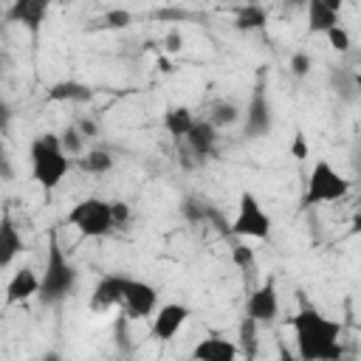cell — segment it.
Returning a JSON list of instances; mask_svg holds the SVG:
<instances>
[{
	"mask_svg": "<svg viewBox=\"0 0 361 361\" xmlns=\"http://www.w3.org/2000/svg\"><path fill=\"white\" fill-rule=\"evenodd\" d=\"M290 327L296 333V350L299 358L305 361H338L341 358V344H338V322L327 319L316 307L305 305L293 319Z\"/></svg>",
	"mask_w": 361,
	"mask_h": 361,
	"instance_id": "obj_1",
	"label": "cell"
},
{
	"mask_svg": "<svg viewBox=\"0 0 361 361\" xmlns=\"http://www.w3.org/2000/svg\"><path fill=\"white\" fill-rule=\"evenodd\" d=\"M71 169V155L62 149L59 135L42 133L31 141V175L42 189H56Z\"/></svg>",
	"mask_w": 361,
	"mask_h": 361,
	"instance_id": "obj_2",
	"label": "cell"
},
{
	"mask_svg": "<svg viewBox=\"0 0 361 361\" xmlns=\"http://www.w3.org/2000/svg\"><path fill=\"white\" fill-rule=\"evenodd\" d=\"M76 285V271L62 254V245L56 240V231L48 234V257H45V274L39 276V302L42 305H56L62 302Z\"/></svg>",
	"mask_w": 361,
	"mask_h": 361,
	"instance_id": "obj_3",
	"label": "cell"
},
{
	"mask_svg": "<svg viewBox=\"0 0 361 361\" xmlns=\"http://www.w3.org/2000/svg\"><path fill=\"white\" fill-rule=\"evenodd\" d=\"M350 192V180L333 169L327 161H316L310 175H307V189H305V206H316V203H330V200H341Z\"/></svg>",
	"mask_w": 361,
	"mask_h": 361,
	"instance_id": "obj_4",
	"label": "cell"
},
{
	"mask_svg": "<svg viewBox=\"0 0 361 361\" xmlns=\"http://www.w3.org/2000/svg\"><path fill=\"white\" fill-rule=\"evenodd\" d=\"M68 223L82 237H104L113 228L110 200H102V197H85V200H79L68 212Z\"/></svg>",
	"mask_w": 361,
	"mask_h": 361,
	"instance_id": "obj_5",
	"label": "cell"
},
{
	"mask_svg": "<svg viewBox=\"0 0 361 361\" xmlns=\"http://www.w3.org/2000/svg\"><path fill=\"white\" fill-rule=\"evenodd\" d=\"M228 234L243 240H265L271 234V217L265 214V209L251 192L240 195V209H237V217L228 223Z\"/></svg>",
	"mask_w": 361,
	"mask_h": 361,
	"instance_id": "obj_6",
	"label": "cell"
},
{
	"mask_svg": "<svg viewBox=\"0 0 361 361\" xmlns=\"http://www.w3.org/2000/svg\"><path fill=\"white\" fill-rule=\"evenodd\" d=\"M245 316L254 319L257 324H271L279 316V293H276V282L268 279L265 285H259L248 302H245Z\"/></svg>",
	"mask_w": 361,
	"mask_h": 361,
	"instance_id": "obj_7",
	"label": "cell"
},
{
	"mask_svg": "<svg viewBox=\"0 0 361 361\" xmlns=\"http://www.w3.org/2000/svg\"><path fill=\"white\" fill-rule=\"evenodd\" d=\"M127 313L133 319H147L155 313V305H158V290L149 285V282H141V279H127L124 285V296H121Z\"/></svg>",
	"mask_w": 361,
	"mask_h": 361,
	"instance_id": "obj_8",
	"label": "cell"
},
{
	"mask_svg": "<svg viewBox=\"0 0 361 361\" xmlns=\"http://www.w3.org/2000/svg\"><path fill=\"white\" fill-rule=\"evenodd\" d=\"M48 8H51V0H11V6L6 11V20L14 23V25H23L31 34H39Z\"/></svg>",
	"mask_w": 361,
	"mask_h": 361,
	"instance_id": "obj_9",
	"label": "cell"
},
{
	"mask_svg": "<svg viewBox=\"0 0 361 361\" xmlns=\"http://www.w3.org/2000/svg\"><path fill=\"white\" fill-rule=\"evenodd\" d=\"M186 319H189V307L178 305V302H169V305L158 307V313L152 316V336L158 341H169L186 324Z\"/></svg>",
	"mask_w": 361,
	"mask_h": 361,
	"instance_id": "obj_10",
	"label": "cell"
},
{
	"mask_svg": "<svg viewBox=\"0 0 361 361\" xmlns=\"http://www.w3.org/2000/svg\"><path fill=\"white\" fill-rule=\"evenodd\" d=\"M268 130H271V104H268L265 90L259 85L248 102V110H245V135L257 138V135H265Z\"/></svg>",
	"mask_w": 361,
	"mask_h": 361,
	"instance_id": "obj_11",
	"label": "cell"
},
{
	"mask_svg": "<svg viewBox=\"0 0 361 361\" xmlns=\"http://www.w3.org/2000/svg\"><path fill=\"white\" fill-rule=\"evenodd\" d=\"M37 290H39V276H37V271L28 268V265H23V268L14 271V276H11L8 285H6V305H20V302L37 296Z\"/></svg>",
	"mask_w": 361,
	"mask_h": 361,
	"instance_id": "obj_12",
	"label": "cell"
},
{
	"mask_svg": "<svg viewBox=\"0 0 361 361\" xmlns=\"http://www.w3.org/2000/svg\"><path fill=\"white\" fill-rule=\"evenodd\" d=\"M186 138V144H189V149L197 155V158H209L212 152H214V141H217V127L212 124V121H192V127H189V133L183 135Z\"/></svg>",
	"mask_w": 361,
	"mask_h": 361,
	"instance_id": "obj_13",
	"label": "cell"
},
{
	"mask_svg": "<svg viewBox=\"0 0 361 361\" xmlns=\"http://www.w3.org/2000/svg\"><path fill=\"white\" fill-rule=\"evenodd\" d=\"M23 248L25 245H23V237L14 226V220L8 214H3L0 217V268H8Z\"/></svg>",
	"mask_w": 361,
	"mask_h": 361,
	"instance_id": "obj_14",
	"label": "cell"
},
{
	"mask_svg": "<svg viewBox=\"0 0 361 361\" xmlns=\"http://www.w3.org/2000/svg\"><path fill=\"white\" fill-rule=\"evenodd\" d=\"M124 285H127V276H118V274H107L99 279L96 290H93V305L96 307H113L121 302L124 296Z\"/></svg>",
	"mask_w": 361,
	"mask_h": 361,
	"instance_id": "obj_15",
	"label": "cell"
},
{
	"mask_svg": "<svg viewBox=\"0 0 361 361\" xmlns=\"http://www.w3.org/2000/svg\"><path fill=\"white\" fill-rule=\"evenodd\" d=\"M45 96H48V102H76V104H82V102L93 99V90L87 85H82V82L62 79V82H54Z\"/></svg>",
	"mask_w": 361,
	"mask_h": 361,
	"instance_id": "obj_16",
	"label": "cell"
},
{
	"mask_svg": "<svg viewBox=\"0 0 361 361\" xmlns=\"http://www.w3.org/2000/svg\"><path fill=\"white\" fill-rule=\"evenodd\" d=\"M234 355H237V347L226 338H203L192 350V358L197 361H231Z\"/></svg>",
	"mask_w": 361,
	"mask_h": 361,
	"instance_id": "obj_17",
	"label": "cell"
},
{
	"mask_svg": "<svg viewBox=\"0 0 361 361\" xmlns=\"http://www.w3.org/2000/svg\"><path fill=\"white\" fill-rule=\"evenodd\" d=\"M305 6H307V31H310V34H324L327 28L338 25V14L330 11L324 3H319V0H307Z\"/></svg>",
	"mask_w": 361,
	"mask_h": 361,
	"instance_id": "obj_18",
	"label": "cell"
},
{
	"mask_svg": "<svg viewBox=\"0 0 361 361\" xmlns=\"http://www.w3.org/2000/svg\"><path fill=\"white\" fill-rule=\"evenodd\" d=\"M265 23H268V14H265V8L257 6V3L240 6L237 14H234L237 31H259V28H265Z\"/></svg>",
	"mask_w": 361,
	"mask_h": 361,
	"instance_id": "obj_19",
	"label": "cell"
},
{
	"mask_svg": "<svg viewBox=\"0 0 361 361\" xmlns=\"http://www.w3.org/2000/svg\"><path fill=\"white\" fill-rule=\"evenodd\" d=\"M192 121H195V116H192V110L183 107V104L169 107V110L164 113V127H166V133H169L172 138H183V135L189 133Z\"/></svg>",
	"mask_w": 361,
	"mask_h": 361,
	"instance_id": "obj_20",
	"label": "cell"
},
{
	"mask_svg": "<svg viewBox=\"0 0 361 361\" xmlns=\"http://www.w3.org/2000/svg\"><path fill=\"white\" fill-rule=\"evenodd\" d=\"M79 166H82V172H90V175H104V172H110L113 158H110L104 149H90V152H85V155L79 158Z\"/></svg>",
	"mask_w": 361,
	"mask_h": 361,
	"instance_id": "obj_21",
	"label": "cell"
},
{
	"mask_svg": "<svg viewBox=\"0 0 361 361\" xmlns=\"http://www.w3.org/2000/svg\"><path fill=\"white\" fill-rule=\"evenodd\" d=\"M257 327L259 324L254 319L243 316V322H240V344H243L245 355H257Z\"/></svg>",
	"mask_w": 361,
	"mask_h": 361,
	"instance_id": "obj_22",
	"label": "cell"
},
{
	"mask_svg": "<svg viewBox=\"0 0 361 361\" xmlns=\"http://www.w3.org/2000/svg\"><path fill=\"white\" fill-rule=\"evenodd\" d=\"M237 118H240V110H237L231 102H220V104H214V113H212V124H214V127L234 124Z\"/></svg>",
	"mask_w": 361,
	"mask_h": 361,
	"instance_id": "obj_23",
	"label": "cell"
},
{
	"mask_svg": "<svg viewBox=\"0 0 361 361\" xmlns=\"http://www.w3.org/2000/svg\"><path fill=\"white\" fill-rule=\"evenodd\" d=\"M59 144H62V149H65L68 155H82V133H79L73 124H68V127L59 133Z\"/></svg>",
	"mask_w": 361,
	"mask_h": 361,
	"instance_id": "obj_24",
	"label": "cell"
},
{
	"mask_svg": "<svg viewBox=\"0 0 361 361\" xmlns=\"http://www.w3.org/2000/svg\"><path fill=\"white\" fill-rule=\"evenodd\" d=\"M324 34H327V42H330V48H333V51H338V54L350 51V34H347V28L333 25V28H327Z\"/></svg>",
	"mask_w": 361,
	"mask_h": 361,
	"instance_id": "obj_25",
	"label": "cell"
},
{
	"mask_svg": "<svg viewBox=\"0 0 361 361\" xmlns=\"http://www.w3.org/2000/svg\"><path fill=\"white\" fill-rule=\"evenodd\" d=\"M102 23H104V28H116V31H121V28H127V25L133 23V14L124 11V8H113V11H107V14L102 17Z\"/></svg>",
	"mask_w": 361,
	"mask_h": 361,
	"instance_id": "obj_26",
	"label": "cell"
},
{
	"mask_svg": "<svg viewBox=\"0 0 361 361\" xmlns=\"http://www.w3.org/2000/svg\"><path fill=\"white\" fill-rule=\"evenodd\" d=\"M231 259H234V265H240V268H251V265H254V248H251L248 243H234V245H231Z\"/></svg>",
	"mask_w": 361,
	"mask_h": 361,
	"instance_id": "obj_27",
	"label": "cell"
},
{
	"mask_svg": "<svg viewBox=\"0 0 361 361\" xmlns=\"http://www.w3.org/2000/svg\"><path fill=\"white\" fill-rule=\"evenodd\" d=\"M110 217H113V226H124L130 220V206L124 200H110Z\"/></svg>",
	"mask_w": 361,
	"mask_h": 361,
	"instance_id": "obj_28",
	"label": "cell"
},
{
	"mask_svg": "<svg viewBox=\"0 0 361 361\" xmlns=\"http://www.w3.org/2000/svg\"><path fill=\"white\" fill-rule=\"evenodd\" d=\"M290 71H293V76H307L310 73V56L302 54V51H296L290 56Z\"/></svg>",
	"mask_w": 361,
	"mask_h": 361,
	"instance_id": "obj_29",
	"label": "cell"
},
{
	"mask_svg": "<svg viewBox=\"0 0 361 361\" xmlns=\"http://www.w3.org/2000/svg\"><path fill=\"white\" fill-rule=\"evenodd\" d=\"M183 214H186V220H192V223H200V220L206 217V203H197V200H186V203H183Z\"/></svg>",
	"mask_w": 361,
	"mask_h": 361,
	"instance_id": "obj_30",
	"label": "cell"
},
{
	"mask_svg": "<svg viewBox=\"0 0 361 361\" xmlns=\"http://www.w3.org/2000/svg\"><path fill=\"white\" fill-rule=\"evenodd\" d=\"M73 127L82 133V138H96V135H99V124H96L93 118H79Z\"/></svg>",
	"mask_w": 361,
	"mask_h": 361,
	"instance_id": "obj_31",
	"label": "cell"
},
{
	"mask_svg": "<svg viewBox=\"0 0 361 361\" xmlns=\"http://www.w3.org/2000/svg\"><path fill=\"white\" fill-rule=\"evenodd\" d=\"M290 152H293V158H299V161H305V158H307V141H305V135H302V133H296V135H293Z\"/></svg>",
	"mask_w": 361,
	"mask_h": 361,
	"instance_id": "obj_32",
	"label": "cell"
},
{
	"mask_svg": "<svg viewBox=\"0 0 361 361\" xmlns=\"http://www.w3.org/2000/svg\"><path fill=\"white\" fill-rule=\"evenodd\" d=\"M164 42H166V51H169V54H178V51L183 48V37H180V31H178V28H172V31L166 34V39H164Z\"/></svg>",
	"mask_w": 361,
	"mask_h": 361,
	"instance_id": "obj_33",
	"label": "cell"
},
{
	"mask_svg": "<svg viewBox=\"0 0 361 361\" xmlns=\"http://www.w3.org/2000/svg\"><path fill=\"white\" fill-rule=\"evenodd\" d=\"M11 175H14V169H11L8 158H6V155H0V178H3V180H8Z\"/></svg>",
	"mask_w": 361,
	"mask_h": 361,
	"instance_id": "obj_34",
	"label": "cell"
},
{
	"mask_svg": "<svg viewBox=\"0 0 361 361\" xmlns=\"http://www.w3.org/2000/svg\"><path fill=\"white\" fill-rule=\"evenodd\" d=\"M8 118H11V113H8V104H6L3 99H0V130H6Z\"/></svg>",
	"mask_w": 361,
	"mask_h": 361,
	"instance_id": "obj_35",
	"label": "cell"
},
{
	"mask_svg": "<svg viewBox=\"0 0 361 361\" xmlns=\"http://www.w3.org/2000/svg\"><path fill=\"white\" fill-rule=\"evenodd\" d=\"M319 3H324L330 11H336V14H338V11H341V6H344L347 0H319Z\"/></svg>",
	"mask_w": 361,
	"mask_h": 361,
	"instance_id": "obj_36",
	"label": "cell"
},
{
	"mask_svg": "<svg viewBox=\"0 0 361 361\" xmlns=\"http://www.w3.org/2000/svg\"><path fill=\"white\" fill-rule=\"evenodd\" d=\"M158 65H161V71H164V73H169V71H172V65H169L166 59H158Z\"/></svg>",
	"mask_w": 361,
	"mask_h": 361,
	"instance_id": "obj_37",
	"label": "cell"
},
{
	"mask_svg": "<svg viewBox=\"0 0 361 361\" xmlns=\"http://www.w3.org/2000/svg\"><path fill=\"white\" fill-rule=\"evenodd\" d=\"M285 3H288V6H305L307 0H285Z\"/></svg>",
	"mask_w": 361,
	"mask_h": 361,
	"instance_id": "obj_38",
	"label": "cell"
},
{
	"mask_svg": "<svg viewBox=\"0 0 361 361\" xmlns=\"http://www.w3.org/2000/svg\"><path fill=\"white\" fill-rule=\"evenodd\" d=\"M0 155H6V144H3V138H0Z\"/></svg>",
	"mask_w": 361,
	"mask_h": 361,
	"instance_id": "obj_39",
	"label": "cell"
}]
</instances>
